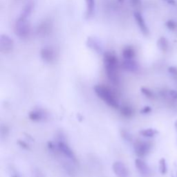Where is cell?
I'll return each mask as SVG.
<instances>
[{"instance_id":"cell-1","label":"cell","mask_w":177,"mask_h":177,"mask_svg":"<svg viewBox=\"0 0 177 177\" xmlns=\"http://www.w3.org/2000/svg\"><path fill=\"white\" fill-rule=\"evenodd\" d=\"M104 65L109 81L113 84H118L120 78L118 74V61L116 54L113 52L104 53Z\"/></svg>"},{"instance_id":"cell-2","label":"cell","mask_w":177,"mask_h":177,"mask_svg":"<svg viewBox=\"0 0 177 177\" xmlns=\"http://www.w3.org/2000/svg\"><path fill=\"white\" fill-rule=\"evenodd\" d=\"M93 89L96 95L109 107L114 109L120 107L118 98L108 87L104 85H96Z\"/></svg>"},{"instance_id":"cell-3","label":"cell","mask_w":177,"mask_h":177,"mask_svg":"<svg viewBox=\"0 0 177 177\" xmlns=\"http://www.w3.org/2000/svg\"><path fill=\"white\" fill-rule=\"evenodd\" d=\"M30 27L27 19L18 18L15 25V33L19 38H26L30 34Z\"/></svg>"},{"instance_id":"cell-4","label":"cell","mask_w":177,"mask_h":177,"mask_svg":"<svg viewBox=\"0 0 177 177\" xmlns=\"http://www.w3.org/2000/svg\"><path fill=\"white\" fill-rule=\"evenodd\" d=\"M134 148L136 154L140 158L145 156L150 152L152 145L149 142L138 141H136L134 145Z\"/></svg>"},{"instance_id":"cell-5","label":"cell","mask_w":177,"mask_h":177,"mask_svg":"<svg viewBox=\"0 0 177 177\" xmlns=\"http://www.w3.org/2000/svg\"><path fill=\"white\" fill-rule=\"evenodd\" d=\"M14 47V41L7 35H1L0 36V50L4 53H9Z\"/></svg>"},{"instance_id":"cell-6","label":"cell","mask_w":177,"mask_h":177,"mask_svg":"<svg viewBox=\"0 0 177 177\" xmlns=\"http://www.w3.org/2000/svg\"><path fill=\"white\" fill-rule=\"evenodd\" d=\"M58 149L60 152L64 155V156H66L70 159L72 162L74 163H77V158H76V156L75 154H74L73 151L70 148L69 146L67 145V143H65L64 141H63L62 140H60V141H58Z\"/></svg>"},{"instance_id":"cell-7","label":"cell","mask_w":177,"mask_h":177,"mask_svg":"<svg viewBox=\"0 0 177 177\" xmlns=\"http://www.w3.org/2000/svg\"><path fill=\"white\" fill-rule=\"evenodd\" d=\"M87 47L93 50L98 53H103L104 50L100 41L93 37H88L86 41Z\"/></svg>"},{"instance_id":"cell-8","label":"cell","mask_w":177,"mask_h":177,"mask_svg":"<svg viewBox=\"0 0 177 177\" xmlns=\"http://www.w3.org/2000/svg\"><path fill=\"white\" fill-rule=\"evenodd\" d=\"M113 172L118 177H129V172L124 164L117 161L113 164Z\"/></svg>"},{"instance_id":"cell-9","label":"cell","mask_w":177,"mask_h":177,"mask_svg":"<svg viewBox=\"0 0 177 177\" xmlns=\"http://www.w3.org/2000/svg\"><path fill=\"white\" fill-rule=\"evenodd\" d=\"M41 58L45 62L52 63L54 62L56 58V54L53 49L49 47H45L41 49Z\"/></svg>"},{"instance_id":"cell-10","label":"cell","mask_w":177,"mask_h":177,"mask_svg":"<svg viewBox=\"0 0 177 177\" xmlns=\"http://www.w3.org/2000/svg\"><path fill=\"white\" fill-rule=\"evenodd\" d=\"M134 16L140 30H141V32L143 33V35L147 36V35L149 34V29H148L147 26L146 25L145 21L143 18V15H142L141 13L139 12H134Z\"/></svg>"},{"instance_id":"cell-11","label":"cell","mask_w":177,"mask_h":177,"mask_svg":"<svg viewBox=\"0 0 177 177\" xmlns=\"http://www.w3.org/2000/svg\"><path fill=\"white\" fill-rule=\"evenodd\" d=\"M135 165L137 168L138 171L142 176L144 177L148 176L150 174V170L148 165L145 161H143L141 158H137L135 161Z\"/></svg>"},{"instance_id":"cell-12","label":"cell","mask_w":177,"mask_h":177,"mask_svg":"<svg viewBox=\"0 0 177 177\" xmlns=\"http://www.w3.org/2000/svg\"><path fill=\"white\" fill-rule=\"evenodd\" d=\"M122 67L124 70L130 72H136L138 71V64L134 59L132 60H124L122 63Z\"/></svg>"},{"instance_id":"cell-13","label":"cell","mask_w":177,"mask_h":177,"mask_svg":"<svg viewBox=\"0 0 177 177\" xmlns=\"http://www.w3.org/2000/svg\"><path fill=\"white\" fill-rule=\"evenodd\" d=\"M28 117L33 121L38 122L44 121L47 118V114L44 111L41 109H36V110L30 111L28 114Z\"/></svg>"},{"instance_id":"cell-14","label":"cell","mask_w":177,"mask_h":177,"mask_svg":"<svg viewBox=\"0 0 177 177\" xmlns=\"http://www.w3.org/2000/svg\"><path fill=\"white\" fill-rule=\"evenodd\" d=\"M136 56L135 50L132 47H127L123 51V57L124 60H132Z\"/></svg>"},{"instance_id":"cell-15","label":"cell","mask_w":177,"mask_h":177,"mask_svg":"<svg viewBox=\"0 0 177 177\" xmlns=\"http://www.w3.org/2000/svg\"><path fill=\"white\" fill-rule=\"evenodd\" d=\"M33 8V4L32 3H28L27 4V6H25V8H24L22 12L21 13L20 15H19V18L27 19L28 17L32 13Z\"/></svg>"},{"instance_id":"cell-16","label":"cell","mask_w":177,"mask_h":177,"mask_svg":"<svg viewBox=\"0 0 177 177\" xmlns=\"http://www.w3.org/2000/svg\"><path fill=\"white\" fill-rule=\"evenodd\" d=\"M121 113L123 116L130 118L134 115V109L128 104H124L121 107Z\"/></svg>"},{"instance_id":"cell-17","label":"cell","mask_w":177,"mask_h":177,"mask_svg":"<svg viewBox=\"0 0 177 177\" xmlns=\"http://www.w3.org/2000/svg\"><path fill=\"white\" fill-rule=\"evenodd\" d=\"M169 47V43L167 39L164 37H161L157 41V47L161 51H166Z\"/></svg>"},{"instance_id":"cell-18","label":"cell","mask_w":177,"mask_h":177,"mask_svg":"<svg viewBox=\"0 0 177 177\" xmlns=\"http://www.w3.org/2000/svg\"><path fill=\"white\" fill-rule=\"evenodd\" d=\"M87 4V17H90L93 15L95 9V0H85Z\"/></svg>"},{"instance_id":"cell-19","label":"cell","mask_w":177,"mask_h":177,"mask_svg":"<svg viewBox=\"0 0 177 177\" xmlns=\"http://www.w3.org/2000/svg\"><path fill=\"white\" fill-rule=\"evenodd\" d=\"M157 134H158V131L152 128L143 130L140 132V134L145 137H153Z\"/></svg>"},{"instance_id":"cell-20","label":"cell","mask_w":177,"mask_h":177,"mask_svg":"<svg viewBox=\"0 0 177 177\" xmlns=\"http://www.w3.org/2000/svg\"><path fill=\"white\" fill-rule=\"evenodd\" d=\"M159 170L162 174L167 173V165H166L165 159L162 158L159 161Z\"/></svg>"},{"instance_id":"cell-21","label":"cell","mask_w":177,"mask_h":177,"mask_svg":"<svg viewBox=\"0 0 177 177\" xmlns=\"http://www.w3.org/2000/svg\"><path fill=\"white\" fill-rule=\"evenodd\" d=\"M165 25L168 29L170 30H174L177 28V23L174 20H172V19H170V20L167 21Z\"/></svg>"},{"instance_id":"cell-22","label":"cell","mask_w":177,"mask_h":177,"mask_svg":"<svg viewBox=\"0 0 177 177\" xmlns=\"http://www.w3.org/2000/svg\"><path fill=\"white\" fill-rule=\"evenodd\" d=\"M141 92L145 95L146 97L148 98H152L154 97V93L151 90H150L149 89L145 88V87H142L141 88Z\"/></svg>"},{"instance_id":"cell-23","label":"cell","mask_w":177,"mask_h":177,"mask_svg":"<svg viewBox=\"0 0 177 177\" xmlns=\"http://www.w3.org/2000/svg\"><path fill=\"white\" fill-rule=\"evenodd\" d=\"M121 135L124 139L127 140V141H132V136H131L130 133H129L128 132H127V131H122Z\"/></svg>"},{"instance_id":"cell-24","label":"cell","mask_w":177,"mask_h":177,"mask_svg":"<svg viewBox=\"0 0 177 177\" xmlns=\"http://www.w3.org/2000/svg\"><path fill=\"white\" fill-rule=\"evenodd\" d=\"M168 71L170 74H172V76H177V68L174 67H170L168 69Z\"/></svg>"},{"instance_id":"cell-25","label":"cell","mask_w":177,"mask_h":177,"mask_svg":"<svg viewBox=\"0 0 177 177\" xmlns=\"http://www.w3.org/2000/svg\"><path fill=\"white\" fill-rule=\"evenodd\" d=\"M169 96L172 99H177V91L176 90H170L168 92Z\"/></svg>"},{"instance_id":"cell-26","label":"cell","mask_w":177,"mask_h":177,"mask_svg":"<svg viewBox=\"0 0 177 177\" xmlns=\"http://www.w3.org/2000/svg\"><path fill=\"white\" fill-rule=\"evenodd\" d=\"M151 111H152V108L150 107L147 106L143 108V109L141 111V113H143V114H147V113H150Z\"/></svg>"},{"instance_id":"cell-27","label":"cell","mask_w":177,"mask_h":177,"mask_svg":"<svg viewBox=\"0 0 177 177\" xmlns=\"http://www.w3.org/2000/svg\"><path fill=\"white\" fill-rule=\"evenodd\" d=\"M131 2L134 6H140L141 4V0H131Z\"/></svg>"},{"instance_id":"cell-28","label":"cell","mask_w":177,"mask_h":177,"mask_svg":"<svg viewBox=\"0 0 177 177\" xmlns=\"http://www.w3.org/2000/svg\"><path fill=\"white\" fill-rule=\"evenodd\" d=\"M163 1H165L166 3H167L168 4H170V5L171 6H176V2L175 0H163Z\"/></svg>"},{"instance_id":"cell-29","label":"cell","mask_w":177,"mask_h":177,"mask_svg":"<svg viewBox=\"0 0 177 177\" xmlns=\"http://www.w3.org/2000/svg\"><path fill=\"white\" fill-rule=\"evenodd\" d=\"M19 144L21 146V147H24V148H25V149H28V145H27V143H24V142H23V141H19Z\"/></svg>"},{"instance_id":"cell-30","label":"cell","mask_w":177,"mask_h":177,"mask_svg":"<svg viewBox=\"0 0 177 177\" xmlns=\"http://www.w3.org/2000/svg\"><path fill=\"white\" fill-rule=\"evenodd\" d=\"M174 126H175V127H176V129L177 130V120L175 121V123H174Z\"/></svg>"},{"instance_id":"cell-31","label":"cell","mask_w":177,"mask_h":177,"mask_svg":"<svg viewBox=\"0 0 177 177\" xmlns=\"http://www.w3.org/2000/svg\"><path fill=\"white\" fill-rule=\"evenodd\" d=\"M124 1V0H118L119 2H123Z\"/></svg>"}]
</instances>
